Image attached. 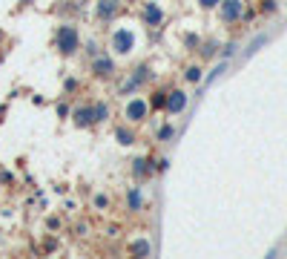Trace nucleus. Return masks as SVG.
I'll use <instances>...</instances> for the list:
<instances>
[{
	"instance_id": "1",
	"label": "nucleus",
	"mask_w": 287,
	"mask_h": 259,
	"mask_svg": "<svg viewBox=\"0 0 287 259\" xmlns=\"http://www.w3.org/2000/svg\"><path fill=\"white\" fill-rule=\"evenodd\" d=\"M57 49L63 55H72L78 49V29L75 26H60V32H57Z\"/></svg>"
},
{
	"instance_id": "2",
	"label": "nucleus",
	"mask_w": 287,
	"mask_h": 259,
	"mask_svg": "<svg viewBox=\"0 0 287 259\" xmlns=\"http://www.w3.org/2000/svg\"><path fill=\"white\" fill-rule=\"evenodd\" d=\"M244 18V0H224L221 3V20L224 24H236Z\"/></svg>"
},
{
	"instance_id": "3",
	"label": "nucleus",
	"mask_w": 287,
	"mask_h": 259,
	"mask_svg": "<svg viewBox=\"0 0 287 259\" xmlns=\"http://www.w3.org/2000/svg\"><path fill=\"white\" fill-rule=\"evenodd\" d=\"M132 46H135V35H132L129 29H118L112 35V49L115 52H129Z\"/></svg>"
},
{
	"instance_id": "4",
	"label": "nucleus",
	"mask_w": 287,
	"mask_h": 259,
	"mask_svg": "<svg viewBox=\"0 0 287 259\" xmlns=\"http://www.w3.org/2000/svg\"><path fill=\"white\" fill-rule=\"evenodd\" d=\"M184 106H187V95H184L181 90H175V92L167 95V112L175 116V112H181Z\"/></svg>"
},
{
	"instance_id": "5",
	"label": "nucleus",
	"mask_w": 287,
	"mask_h": 259,
	"mask_svg": "<svg viewBox=\"0 0 287 259\" xmlns=\"http://www.w3.org/2000/svg\"><path fill=\"white\" fill-rule=\"evenodd\" d=\"M118 12V0H98V18L106 20V18H112Z\"/></svg>"
},
{
	"instance_id": "6",
	"label": "nucleus",
	"mask_w": 287,
	"mask_h": 259,
	"mask_svg": "<svg viewBox=\"0 0 287 259\" xmlns=\"http://www.w3.org/2000/svg\"><path fill=\"white\" fill-rule=\"evenodd\" d=\"M144 116H147V104L144 101H132V104L126 106V118L129 121H141Z\"/></svg>"
},
{
	"instance_id": "7",
	"label": "nucleus",
	"mask_w": 287,
	"mask_h": 259,
	"mask_svg": "<svg viewBox=\"0 0 287 259\" xmlns=\"http://www.w3.org/2000/svg\"><path fill=\"white\" fill-rule=\"evenodd\" d=\"M95 121V110L92 106H80V110H75V124L78 127H86V124H92Z\"/></svg>"
},
{
	"instance_id": "8",
	"label": "nucleus",
	"mask_w": 287,
	"mask_h": 259,
	"mask_svg": "<svg viewBox=\"0 0 287 259\" xmlns=\"http://www.w3.org/2000/svg\"><path fill=\"white\" fill-rule=\"evenodd\" d=\"M92 70H95V75H101V78H103V75H109V72H112L115 66H112V60H109V58H98Z\"/></svg>"
},
{
	"instance_id": "9",
	"label": "nucleus",
	"mask_w": 287,
	"mask_h": 259,
	"mask_svg": "<svg viewBox=\"0 0 287 259\" xmlns=\"http://www.w3.org/2000/svg\"><path fill=\"white\" fill-rule=\"evenodd\" d=\"M144 20H147L149 26L161 24V9L155 6V3H149V6H147V12H144Z\"/></svg>"
},
{
	"instance_id": "10",
	"label": "nucleus",
	"mask_w": 287,
	"mask_h": 259,
	"mask_svg": "<svg viewBox=\"0 0 287 259\" xmlns=\"http://www.w3.org/2000/svg\"><path fill=\"white\" fill-rule=\"evenodd\" d=\"M115 136H118V142H121V144H132V142H135V136H132V132H129V130H124V127L118 130V132H115Z\"/></svg>"
},
{
	"instance_id": "11",
	"label": "nucleus",
	"mask_w": 287,
	"mask_h": 259,
	"mask_svg": "<svg viewBox=\"0 0 287 259\" xmlns=\"http://www.w3.org/2000/svg\"><path fill=\"white\" fill-rule=\"evenodd\" d=\"M132 254H138V256H147V254H149V245H147V242H132Z\"/></svg>"
},
{
	"instance_id": "12",
	"label": "nucleus",
	"mask_w": 287,
	"mask_h": 259,
	"mask_svg": "<svg viewBox=\"0 0 287 259\" xmlns=\"http://www.w3.org/2000/svg\"><path fill=\"white\" fill-rule=\"evenodd\" d=\"M152 106H155V110L167 106V92H155V95H152Z\"/></svg>"
},
{
	"instance_id": "13",
	"label": "nucleus",
	"mask_w": 287,
	"mask_h": 259,
	"mask_svg": "<svg viewBox=\"0 0 287 259\" xmlns=\"http://www.w3.org/2000/svg\"><path fill=\"white\" fill-rule=\"evenodd\" d=\"M262 44H267V38H264V35H259V38H256V40L250 44V46H247V58H250V55H253V52H256L259 46H262Z\"/></svg>"
},
{
	"instance_id": "14",
	"label": "nucleus",
	"mask_w": 287,
	"mask_h": 259,
	"mask_svg": "<svg viewBox=\"0 0 287 259\" xmlns=\"http://www.w3.org/2000/svg\"><path fill=\"white\" fill-rule=\"evenodd\" d=\"M187 81L198 84V81H201V70H198V66H190V70H187Z\"/></svg>"
},
{
	"instance_id": "15",
	"label": "nucleus",
	"mask_w": 287,
	"mask_h": 259,
	"mask_svg": "<svg viewBox=\"0 0 287 259\" xmlns=\"http://www.w3.org/2000/svg\"><path fill=\"white\" fill-rule=\"evenodd\" d=\"M224 70H227V64H218L216 70H213V72H210V75H207V84H213V81H216V78H218V75H221V72H224Z\"/></svg>"
},
{
	"instance_id": "16",
	"label": "nucleus",
	"mask_w": 287,
	"mask_h": 259,
	"mask_svg": "<svg viewBox=\"0 0 287 259\" xmlns=\"http://www.w3.org/2000/svg\"><path fill=\"white\" fill-rule=\"evenodd\" d=\"M106 116H109V110H106L103 104H98V106H95V121H103Z\"/></svg>"
},
{
	"instance_id": "17",
	"label": "nucleus",
	"mask_w": 287,
	"mask_h": 259,
	"mask_svg": "<svg viewBox=\"0 0 287 259\" xmlns=\"http://www.w3.org/2000/svg\"><path fill=\"white\" fill-rule=\"evenodd\" d=\"M262 12H264V14L276 12V0H262Z\"/></svg>"
},
{
	"instance_id": "18",
	"label": "nucleus",
	"mask_w": 287,
	"mask_h": 259,
	"mask_svg": "<svg viewBox=\"0 0 287 259\" xmlns=\"http://www.w3.org/2000/svg\"><path fill=\"white\" fill-rule=\"evenodd\" d=\"M129 208H141V196H138V190H132V193H129Z\"/></svg>"
},
{
	"instance_id": "19",
	"label": "nucleus",
	"mask_w": 287,
	"mask_h": 259,
	"mask_svg": "<svg viewBox=\"0 0 287 259\" xmlns=\"http://www.w3.org/2000/svg\"><path fill=\"white\" fill-rule=\"evenodd\" d=\"M198 3H201V9H213V6L221 3V0H198Z\"/></svg>"
},
{
	"instance_id": "20",
	"label": "nucleus",
	"mask_w": 287,
	"mask_h": 259,
	"mask_svg": "<svg viewBox=\"0 0 287 259\" xmlns=\"http://www.w3.org/2000/svg\"><path fill=\"white\" fill-rule=\"evenodd\" d=\"M135 173L138 176H144V173H147V162H135Z\"/></svg>"
},
{
	"instance_id": "21",
	"label": "nucleus",
	"mask_w": 287,
	"mask_h": 259,
	"mask_svg": "<svg viewBox=\"0 0 287 259\" xmlns=\"http://www.w3.org/2000/svg\"><path fill=\"white\" fill-rule=\"evenodd\" d=\"M230 55H236V44H227V46H224V58H230Z\"/></svg>"
}]
</instances>
